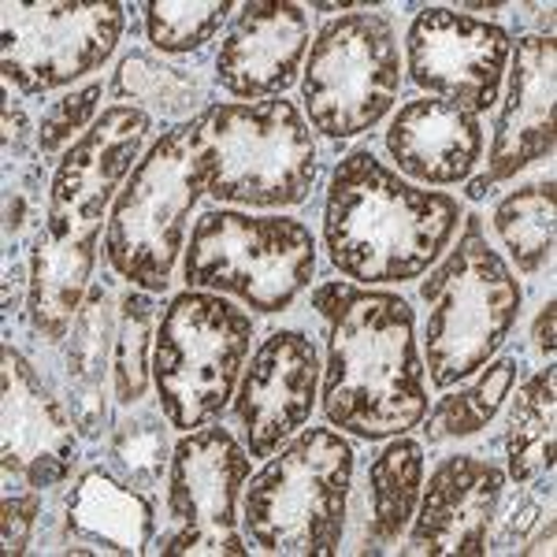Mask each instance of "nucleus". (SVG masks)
Listing matches in <instances>:
<instances>
[{
    "label": "nucleus",
    "mask_w": 557,
    "mask_h": 557,
    "mask_svg": "<svg viewBox=\"0 0 557 557\" xmlns=\"http://www.w3.org/2000/svg\"><path fill=\"white\" fill-rule=\"evenodd\" d=\"M312 309L327 327L320 406L331 428L364 443L409 435L428 417V368L417 312L401 294L320 283Z\"/></svg>",
    "instance_id": "nucleus-1"
},
{
    "label": "nucleus",
    "mask_w": 557,
    "mask_h": 557,
    "mask_svg": "<svg viewBox=\"0 0 557 557\" xmlns=\"http://www.w3.org/2000/svg\"><path fill=\"white\" fill-rule=\"evenodd\" d=\"M461 220L454 194L424 190L372 149H354L327 178L323 249L331 268L357 286L409 283L443 260Z\"/></svg>",
    "instance_id": "nucleus-2"
},
{
    "label": "nucleus",
    "mask_w": 557,
    "mask_h": 557,
    "mask_svg": "<svg viewBox=\"0 0 557 557\" xmlns=\"http://www.w3.org/2000/svg\"><path fill=\"white\" fill-rule=\"evenodd\" d=\"M457 242L420 283L424 320V368L435 391L472 380L509 343L524 290L506 257L487 242L480 215H465Z\"/></svg>",
    "instance_id": "nucleus-3"
},
{
    "label": "nucleus",
    "mask_w": 557,
    "mask_h": 557,
    "mask_svg": "<svg viewBox=\"0 0 557 557\" xmlns=\"http://www.w3.org/2000/svg\"><path fill=\"white\" fill-rule=\"evenodd\" d=\"M357 454L335 428H301L242 491V528L264 554H343Z\"/></svg>",
    "instance_id": "nucleus-4"
},
{
    "label": "nucleus",
    "mask_w": 557,
    "mask_h": 557,
    "mask_svg": "<svg viewBox=\"0 0 557 557\" xmlns=\"http://www.w3.org/2000/svg\"><path fill=\"white\" fill-rule=\"evenodd\" d=\"M209 157V194L238 209H298L320 178V146L301 108L272 101H220L190 123Z\"/></svg>",
    "instance_id": "nucleus-5"
},
{
    "label": "nucleus",
    "mask_w": 557,
    "mask_h": 557,
    "mask_svg": "<svg viewBox=\"0 0 557 557\" xmlns=\"http://www.w3.org/2000/svg\"><path fill=\"white\" fill-rule=\"evenodd\" d=\"M209 190V157L190 123L160 131L104 220V264L127 286L164 294L190 238V212Z\"/></svg>",
    "instance_id": "nucleus-6"
},
{
    "label": "nucleus",
    "mask_w": 557,
    "mask_h": 557,
    "mask_svg": "<svg viewBox=\"0 0 557 557\" xmlns=\"http://www.w3.org/2000/svg\"><path fill=\"white\" fill-rule=\"evenodd\" d=\"M317 235L294 215L212 209L197 215L183 253L186 290L235 298L249 312L278 317L317 278Z\"/></svg>",
    "instance_id": "nucleus-7"
},
{
    "label": "nucleus",
    "mask_w": 557,
    "mask_h": 557,
    "mask_svg": "<svg viewBox=\"0 0 557 557\" xmlns=\"http://www.w3.org/2000/svg\"><path fill=\"white\" fill-rule=\"evenodd\" d=\"M253 354V317L231 298L183 290L157 320L152 386L157 406L178 435L215 424L235 401Z\"/></svg>",
    "instance_id": "nucleus-8"
},
{
    "label": "nucleus",
    "mask_w": 557,
    "mask_h": 557,
    "mask_svg": "<svg viewBox=\"0 0 557 557\" xmlns=\"http://www.w3.org/2000/svg\"><path fill=\"white\" fill-rule=\"evenodd\" d=\"M305 120L331 141L375 131L401 94L398 34L380 12H349L327 20L309 41L301 67Z\"/></svg>",
    "instance_id": "nucleus-9"
},
{
    "label": "nucleus",
    "mask_w": 557,
    "mask_h": 557,
    "mask_svg": "<svg viewBox=\"0 0 557 557\" xmlns=\"http://www.w3.org/2000/svg\"><path fill=\"white\" fill-rule=\"evenodd\" d=\"M4 45H0V78L4 94L23 101L67 89L78 78L101 71L120 49L134 8L101 0V4H12L4 8Z\"/></svg>",
    "instance_id": "nucleus-10"
},
{
    "label": "nucleus",
    "mask_w": 557,
    "mask_h": 557,
    "mask_svg": "<svg viewBox=\"0 0 557 557\" xmlns=\"http://www.w3.org/2000/svg\"><path fill=\"white\" fill-rule=\"evenodd\" d=\"M249 450L223 424L186 431L168 465L164 517L168 528L152 539L149 554H209L246 557L238 535V502L249 483Z\"/></svg>",
    "instance_id": "nucleus-11"
},
{
    "label": "nucleus",
    "mask_w": 557,
    "mask_h": 557,
    "mask_svg": "<svg viewBox=\"0 0 557 557\" xmlns=\"http://www.w3.org/2000/svg\"><path fill=\"white\" fill-rule=\"evenodd\" d=\"M513 34L457 8L428 4L406 34V71L424 97L483 115L502 101Z\"/></svg>",
    "instance_id": "nucleus-12"
},
{
    "label": "nucleus",
    "mask_w": 557,
    "mask_h": 557,
    "mask_svg": "<svg viewBox=\"0 0 557 557\" xmlns=\"http://www.w3.org/2000/svg\"><path fill=\"white\" fill-rule=\"evenodd\" d=\"M0 472L4 487L57 491L78 465V428L67 401L26 361L20 346L0 349Z\"/></svg>",
    "instance_id": "nucleus-13"
},
{
    "label": "nucleus",
    "mask_w": 557,
    "mask_h": 557,
    "mask_svg": "<svg viewBox=\"0 0 557 557\" xmlns=\"http://www.w3.org/2000/svg\"><path fill=\"white\" fill-rule=\"evenodd\" d=\"M152 141V115L127 104H112L97 123L57 160L49 178V220L57 238L101 231L115 194L138 168Z\"/></svg>",
    "instance_id": "nucleus-14"
},
{
    "label": "nucleus",
    "mask_w": 557,
    "mask_h": 557,
    "mask_svg": "<svg viewBox=\"0 0 557 557\" xmlns=\"http://www.w3.org/2000/svg\"><path fill=\"white\" fill-rule=\"evenodd\" d=\"M323 361L305 331L283 327L260 338L235 391V420L249 457H272L309 424L320 401Z\"/></svg>",
    "instance_id": "nucleus-15"
},
{
    "label": "nucleus",
    "mask_w": 557,
    "mask_h": 557,
    "mask_svg": "<svg viewBox=\"0 0 557 557\" xmlns=\"http://www.w3.org/2000/svg\"><path fill=\"white\" fill-rule=\"evenodd\" d=\"M506 97L494 123V141L487 149V168L483 175H472L469 197L483 201L498 190L502 183L528 172L539 160L554 157L557 138V45L543 34H524L513 41L506 67Z\"/></svg>",
    "instance_id": "nucleus-16"
},
{
    "label": "nucleus",
    "mask_w": 557,
    "mask_h": 557,
    "mask_svg": "<svg viewBox=\"0 0 557 557\" xmlns=\"http://www.w3.org/2000/svg\"><path fill=\"white\" fill-rule=\"evenodd\" d=\"M506 469L480 454H450L431 469L420 491L401 554L406 557H480L498 520Z\"/></svg>",
    "instance_id": "nucleus-17"
},
{
    "label": "nucleus",
    "mask_w": 557,
    "mask_h": 557,
    "mask_svg": "<svg viewBox=\"0 0 557 557\" xmlns=\"http://www.w3.org/2000/svg\"><path fill=\"white\" fill-rule=\"evenodd\" d=\"M309 12L294 0H249L231 15L212 78L238 101H272L301 83L309 57Z\"/></svg>",
    "instance_id": "nucleus-18"
},
{
    "label": "nucleus",
    "mask_w": 557,
    "mask_h": 557,
    "mask_svg": "<svg viewBox=\"0 0 557 557\" xmlns=\"http://www.w3.org/2000/svg\"><path fill=\"white\" fill-rule=\"evenodd\" d=\"M386 157L398 175L417 186H461L487 152L483 115L438 97H412L391 115Z\"/></svg>",
    "instance_id": "nucleus-19"
},
{
    "label": "nucleus",
    "mask_w": 557,
    "mask_h": 557,
    "mask_svg": "<svg viewBox=\"0 0 557 557\" xmlns=\"http://www.w3.org/2000/svg\"><path fill=\"white\" fill-rule=\"evenodd\" d=\"M157 506L108 465H89L64 491V554H149Z\"/></svg>",
    "instance_id": "nucleus-20"
},
{
    "label": "nucleus",
    "mask_w": 557,
    "mask_h": 557,
    "mask_svg": "<svg viewBox=\"0 0 557 557\" xmlns=\"http://www.w3.org/2000/svg\"><path fill=\"white\" fill-rule=\"evenodd\" d=\"M424 491V446L417 438H386L364 469V483L349 491L346 554H391L401 546Z\"/></svg>",
    "instance_id": "nucleus-21"
},
{
    "label": "nucleus",
    "mask_w": 557,
    "mask_h": 557,
    "mask_svg": "<svg viewBox=\"0 0 557 557\" xmlns=\"http://www.w3.org/2000/svg\"><path fill=\"white\" fill-rule=\"evenodd\" d=\"M115 327H120V298L112 278L101 275L89 286L64 343V401L83 438H101L112 428L108 406L115 398L108 391H112Z\"/></svg>",
    "instance_id": "nucleus-22"
},
{
    "label": "nucleus",
    "mask_w": 557,
    "mask_h": 557,
    "mask_svg": "<svg viewBox=\"0 0 557 557\" xmlns=\"http://www.w3.org/2000/svg\"><path fill=\"white\" fill-rule=\"evenodd\" d=\"M97 260H101V231L57 238L49 227H41L26 242V264H30L26 320L41 346L60 349L67 343L71 323L94 286Z\"/></svg>",
    "instance_id": "nucleus-23"
},
{
    "label": "nucleus",
    "mask_w": 557,
    "mask_h": 557,
    "mask_svg": "<svg viewBox=\"0 0 557 557\" xmlns=\"http://www.w3.org/2000/svg\"><path fill=\"white\" fill-rule=\"evenodd\" d=\"M108 94L115 104L138 108L152 120H168L172 127L194 123L209 108V83L197 71L178 67L149 49H131L115 64Z\"/></svg>",
    "instance_id": "nucleus-24"
},
{
    "label": "nucleus",
    "mask_w": 557,
    "mask_h": 557,
    "mask_svg": "<svg viewBox=\"0 0 557 557\" xmlns=\"http://www.w3.org/2000/svg\"><path fill=\"white\" fill-rule=\"evenodd\" d=\"M557 450V368L543 364L520 383L506 420V480L532 487L554 472Z\"/></svg>",
    "instance_id": "nucleus-25"
},
{
    "label": "nucleus",
    "mask_w": 557,
    "mask_h": 557,
    "mask_svg": "<svg viewBox=\"0 0 557 557\" xmlns=\"http://www.w3.org/2000/svg\"><path fill=\"white\" fill-rule=\"evenodd\" d=\"M557 186L554 172H546L535 183L517 186L494 205V231L502 246L509 249L520 275H539L554 260V235H557Z\"/></svg>",
    "instance_id": "nucleus-26"
},
{
    "label": "nucleus",
    "mask_w": 557,
    "mask_h": 557,
    "mask_svg": "<svg viewBox=\"0 0 557 557\" xmlns=\"http://www.w3.org/2000/svg\"><path fill=\"white\" fill-rule=\"evenodd\" d=\"M172 424L160 412V406H134L120 409L108 428V457L104 465L120 475L127 487L157 491L168 480V465H172L175 443Z\"/></svg>",
    "instance_id": "nucleus-27"
},
{
    "label": "nucleus",
    "mask_w": 557,
    "mask_h": 557,
    "mask_svg": "<svg viewBox=\"0 0 557 557\" xmlns=\"http://www.w3.org/2000/svg\"><path fill=\"white\" fill-rule=\"evenodd\" d=\"M517 357H491L487 364L475 372V380L469 386H450L443 398L435 401V409L428 412V443H450V438H469L480 435L502 412V406L509 401L517 386Z\"/></svg>",
    "instance_id": "nucleus-28"
},
{
    "label": "nucleus",
    "mask_w": 557,
    "mask_h": 557,
    "mask_svg": "<svg viewBox=\"0 0 557 557\" xmlns=\"http://www.w3.org/2000/svg\"><path fill=\"white\" fill-rule=\"evenodd\" d=\"M157 298L149 290L127 286L120 294V327L112 354V398L120 409L141 406L152 383V343H157Z\"/></svg>",
    "instance_id": "nucleus-29"
},
{
    "label": "nucleus",
    "mask_w": 557,
    "mask_h": 557,
    "mask_svg": "<svg viewBox=\"0 0 557 557\" xmlns=\"http://www.w3.org/2000/svg\"><path fill=\"white\" fill-rule=\"evenodd\" d=\"M238 12L231 0H149L146 4V38L157 57H197L212 45L223 23Z\"/></svg>",
    "instance_id": "nucleus-30"
},
{
    "label": "nucleus",
    "mask_w": 557,
    "mask_h": 557,
    "mask_svg": "<svg viewBox=\"0 0 557 557\" xmlns=\"http://www.w3.org/2000/svg\"><path fill=\"white\" fill-rule=\"evenodd\" d=\"M49 220V175L41 160L4 172V249L20 253Z\"/></svg>",
    "instance_id": "nucleus-31"
},
{
    "label": "nucleus",
    "mask_w": 557,
    "mask_h": 557,
    "mask_svg": "<svg viewBox=\"0 0 557 557\" xmlns=\"http://www.w3.org/2000/svg\"><path fill=\"white\" fill-rule=\"evenodd\" d=\"M101 97H104L101 83H86L45 104L41 120H38V157L45 160L64 157V152L97 123V115H101Z\"/></svg>",
    "instance_id": "nucleus-32"
},
{
    "label": "nucleus",
    "mask_w": 557,
    "mask_h": 557,
    "mask_svg": "<svg viewBox=\"0 0 557 557\" xmlns=\"http://www.w3.org/2000/svg\"><path fill=\"white\" fill-rule=\"evenodd\" d=\"M45 491H34L20 483V487H4L0 498V539H4V554L20 557L30 550L34 535H38L41 513H45Z\"/></svg>",
    "instance_id": "nucleus-33"
},
{
    "label": "nucleus",
    "mask_w": 557,
    "mask_h": 557,
    "mask_svg": "<svg viewBox=\"0 0 557 557\" xmlns=\"http://www.w3.org/2000/svg\"><path fill=\"white\" fill-rule=\"evenodd\" d=\"M0 127H4V172H15V168L30 164L38 157V123L26 115L23 97L4 94Z\"/></svg>",
    "instance_id": "nucleus-34"
},
{
    "label": "nucleus",
    "mask_w": 557,
    "mask_h": 557,
    "mask_svg": "<svg viewBox=\"0 0 557 557\" xmlns=\"http://www.w3.org/2000/svg\"><path fill=\"white\" fill-rule=\"evenodd\" d=\"M539 513H543V494H520L513 509H509V517L502 520L494 546H487V550H513V539L520 543L528 535V528L539 524Z\"/></svg>",
    "instance_id": "nucleus-35"
},
{
    "label": "nucleus",
    "mask_w": 557,
    "mask_h": 557,
    "mask_svg": "<svg viewBox=\"0 0 557 557\" xmlns=\"http://www.w3.org/2000/svg\"><path fill=\"white\" fill-rule=\"evenodd\" d=\"M26 298H30V264L23 257H4V317L12 320L23 312Z\"/></svg>",
    "instance_id": "nucleus-36"
},
{
    "label": "nucleus",
    "mask_w": 557,
    "mask_h": 557,
    "mask_svg": "<svg viewBox=\"0 0 557 557\" xmlns=\"http://www.w3.org/2000/svg\"><path fill=\"white\" fill-rule=\"evenodd\" d=\"M554 335H557V301L550 298L539 309L535 327H532V346L543 357V364H554Z\"/></svg>",
    "instance_id": "nucleus-37"
},
{
    "label": "nucleus",
    "mask_w": 557,
    "mask_h": 557,
    "mask_svg": "<svg viewBox=\"0 0 557 557\" xmlns=\"http://www.w3.org/2000/svg\"><path fill=\"white\" fill-rule=\"evenodd\" d=\"M554 532H557V524H554V517H550V520L543 524V532H539V535L532 539V546H524L520 554H528V557L546 554V557H550V554H554Z\"/></svg>",
    "instance_id": "nucleus-38"
},
{
    "label": "nucleus",
    "mask_w": 557,
    "mask_h": 557,
    "mask_svg": "<svg viewBox=\"0 0 557 557\" xmlns=\"http://www.w3.org/2000/svg\"><path fill=\"white\" fill-rule=\"evenodd\" d=\"M457 12H483V15H498V12H506V4H457Z\"/></svg>",
    "instance_id": "nucleus-39"
},
{
    "label": "nucleus",
    "mask_w": 557,
    "mask_h": 557,
    "mask_svg": "<svg viewBox=\"0 0 557 557\" xmlns=\"http://www.w3.org/2000/svg\"><path fill=\"white\" fill-rule=\"evenodd\" d=\"M368 4H312V12H364Z\"/></svg>",
    "instance_id": "nucleus-40"
}]
</instances>
